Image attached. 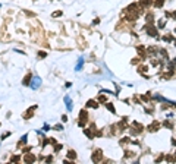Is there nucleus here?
<instances>
[{"instance_id": "nucleus-1", "label": "nucleus", "mask_w": 176, "mask_h": 164, "mask_svg": "<svg viewBox=\"0 0 176 164\" xmlns=\"http://www.w3.org/2000/svg\"><path fill=\"white\" fill-rule=\"evenodd\" d=\"M144 29L147 31V34H150L151 37H157V26H154L153 23H147L145 26H144Z\"/></svg>"}, {"instance_id": "nucleus-2", "label": "nucleus", "mask_w": 176, "mask_h": 164, "mask_svg": "<svg viewBox=\"0 0 176 164\" xmlns=\"http://www.w3.org/2000/svg\"><path fill=\"white\" fill-rule=\"evenodd\" d=\"M160 126H161V123L157 122V120H154L151 125H148V126H147V130H148V132H157L158 129H160Z\"/></svg>"}, {"instance_id": "nucleus-3", "label": "nucleus", "mask_w": 176, "mask_h": 164, "mask_svg": "<svg viewBox=\"0 0 176 164\" xmlns=\"http://www.w3.org/2000/svg\"><path fill=\"white\" fill-rule=\"evenodd\" d=\"M101 160V149H95V152L93 154V161H100Z\"/></svg>"}, {"instance_id": "nucleus-4", "label": "nucleus", "mask_w": 176, "mask_h": 164, "mask_svg": "<svg viewBox=\"0 0 176 164\" xmlns=\"http://www.w3.org/2000/svg\"><path fill=\"white\" fill-rule=\"evenodd\" d=\"M161 125H163L164 128H167V129H173V122H172V120H169V119H167V120H164Z\"/></svg>"}, {"instance_id": "nucleus-5", "label": "nucleus", "mask_w": 176, "mask_h": 164, "mask_svg": "<svg viewBox=\"0 0 176 164\" xmlns=\"http://www.w3.org/2000/svg\"><path fill=\"white\" fill-rule=\"evenodd\" d=\"M153 5H154V7H163L164 0H154V2H153Z\"/></svg>"}, {"instance_id": "nucleus-6", "label": "nucleus", "mask_w": 176, "mask_h": 164, "mask_svg": "<svg viewBox=\"0 0 176 164\" xmlns=\"http://www.w3.org/2000/svg\"><path fill=\"white\" fill-rule=\"evenodd\" d=\"M173 40H175V37H173V35H170V34H167V35H164V37H163V41H166V43H172Z\"/></svg>"}, {"instance_id": "nucleus-7", "label": "nucleus", "mask_w": 176, "mask_h": 164, "mask_svg": "<svg viewBox=\"0 0 176 164\" xmlns=\"http://www.w3.org/2000/svg\"><path fill=\"white\" fill-rule=\"evenodd\" d=\"M166 161H170V163H176V155H166Z\"/></svg>"}, {"instance_id": "nucleus-8", "label": "nucleus", "mask_w": 176, "mask_h": 164, "mask_svg": "<svg viewBox=\"0 0 176 164\" xmlns=\"http://www.w3.org/2000/svg\"><path fill=\"white\" fill-rule=\"evenodd\" d=\"M164 25H166V19H160L158 21V23H157V28H164Z\"/></svg>"}, {"instance_id": "nucleus-9", "label": "nucleus", "mask_w": 176, "mask_h": 164, "mask_svg": "<svg viewBox=\"0 0 176 164\" xmlns=\"http://www.w3.org/2000/svg\"><path fill=\"white\" fill-rule=\"evenodd\" d=\"M81 117L82 119H87V113H85V111H81ZM84 125H85L84 120H81V122H79V126H84Z\"/></svg>"}, {"instance_id": "nucleus-10", "label": "nucleus", "mask_w": 176, "mask_h": 164, "mask_svg": "<svg viewBox=\"0 0 176 164\" xmlns=\"http://www.w3.org/2000/svg\"><path fill=\"white\" fill-rule=\"evenodd\" d=\"M38 84H40V79H38V78H34V82H32V85H31V87L35 88V87H38Z\"/></svg>"}, {"instance_id": "nucleus-11", "label": "nucleus", "mask_w": 176, "mask_h": 164, "mask_svg": "<svg viewBox=\"0 0 176 164\" xmlns=\"http://www.w3.org/2000/svg\"><path fill=\"white\" fill-rule=\"evenodd\" d=\"M87 105H90V107H94V108L97 107V104H95V101H93V100H91V101H88V103H87Z\"/></svg>"}, {"instance_id": "nucleus-12", "label": "nucleus", "mask_w": 176, "mask_h": 164, "mask_svg": "<svg viewBox=\"0 0 176 164\" xmlns=\"http://www.w3.org/2000/svg\"><path fill=\"white\" fill-rule=\"evenodd\" d=\"M82 63H84V60L82 59H79V62H78V66H76V70H79L82 67Z\"/></svg>"}, {"instance_id": "nucleus-13", "label": "nucleus", "mask_w": 176, "mask_h": 164, "mask_svg": "<svg viewBox=\"0 0 176 164\" xmlns=\"http://www.w3.org/2000/svg\"><path fill=\"white\" fill-rule=\"evenodd\" d=\"M66 103H68V108H69V110H72V103H70L69 97H66Z\"/></svg>"}, {"instance_id": "nucleus-14", "label": "nucleus", "mask_w": 176, "mask_h": 164, "mask_svg": "<svg viewBox=\"0 0 176 164\" xmlns=\"http://www.w3.org/2000/svg\"><path fill=\"white\" fill-rule=\"evenodd\" d=\"M107 108H109V110H110L111 113H115V107H113V105H111L110 103H107Z\"/></svg>"}, {"instance_id": "nucleus-15", "label": "nucleus", "mask_w": 176, "mask_h": 164, "mask_svg": "<svg viewBox=\"0 0 176 164\" xmlns=\"http://www.w3.org/2000/svg\"><path fill=\"white\" fill-rule=\"evenodd\" d=\"M29 79H31V76H27V78H25V81H23V84H25V85H28V81ZM31 82V81H29Z\"/></svg>"}, {"instance_id": "nucleus-16", "label": "nucleus", "mask_w": 176, "mask_h": 164, "mask_svg": "<svg viewBox=\"0 0 176 164\" xmlns=\"http://www.w3.org/2000/svg\"><path fill=\"white\" fill-rule=\"evenodd\" d=\"M68 157H69V158H73V157H75V152H69V154H68Z\"/></svg>"}, {"instance_id": "nucleus-17", "label": "nucleus", "mask_w": 176, "mask_h": 164, "mask_svg": "<svg viewBox=\"0 0 176 164\" xmlns=\"http://www.w3.org/2000/svg\"><path fill=\"white\" fill-rule=\"evenodd\" d=\"M18 160H19V157H12L10 161H12V163H15V161H18Z\"/></svg>"}, {"instance_id": "nucleus-18", "label": "nucleus", "mask_w": 176, "mask_h": 164, "mask_svg": "<svg viewBox=\"0 0 176 164\" xmlns=\"http://www.w3.org/2000/svg\"><path fill=\"white\" fill-rule=\"evenodd\" d=\"M54 129H56V130H60V129H62V126H60V125H56V126H54Z\"/></svg>"}, {"instance_id": "nucleus-19", "label": "nucleus", "mask_w": 176, "mask_h": 164, "mask_svg": "<svg viewBox=\"0 0 176 164\" xmlns=\"http://www.w3.org/2000/svg\"><path fill=\"white\" fill-rule=\"evenodd\" d=\"M62 15V12H56V13H53V16H60Z\"/></svg>"}]
</instances>
